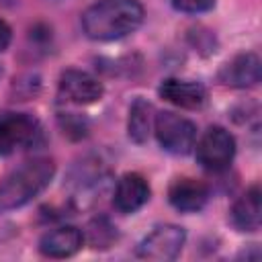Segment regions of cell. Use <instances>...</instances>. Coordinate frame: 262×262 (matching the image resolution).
<instances>
[{
  "instance_id": "cell-1",
  "label": "cell",
  "mask_w": 262,
  "mask_h": 262,
  "mask_svg": "<svg viewBox=\"0 0 262 262\" xmlns=\"http://www.w3.org/2000/svg\"><path fill=\"white\" fill-rule=\"evenodd\" d=\"M143 20L137 0H98L82 14V29L94 41H113L133 33Z\"/></svg>"
},
{
  "instance_id": "cell-2",
  "label": "cell",
  "mask_w": 262,
  "mask_h": 262,
  "mask_svg": "<svg viewBox=\"0 0 262 262\" xmlns=\"http://www.w3.org/2000/svg\"><path fill=\"white\" fill-rule=\"evenodd\" d=\"M55 174V164L49 158H35L10 172L0 182V213L18 209L41 194Z\"/></svg>"
},
{
  "instance_id": "cell-3",
  "label": "cell",
  "mask_w": 262,
  "mask_h": 262,
  "mask_svg": "<svg viewBox=\"0 0 262 262\" xmlns=\"http://www.w3.org/2000/svg\"><path fill=\"white\" fill-rule=\"evenodd\" d=\"M154 131L160 145L176 156H184L194 147L196 141V127L192 121L172 113L162 111L154 117Z\"/></svg>"
},
{
  "instance_id": "cell-4",
  "label": "cell",
  "mask_w": 262,
  "mask_h": 262,
  "mask_svg": "<svg viewBox=\"0 0 262 262\" xmlns=\"http://www.w3.org/2000/svg\"><path fill=\"white\" fill-rule=\"evenodd\" d=\"M41 135L39 121L27 113H0V156H10L25 149Z\"/></svg>"
},
{
  "instance_id": "cell-5",
  "label": "cell",
  "mask_w": 262,
  "mask_h": 262,
  "mask_svg": "<svg viewBox=\"0 0 262 262\" xmlns=\"http://www.w3.org/2000/svg\"><path fill=\"white\" fill-rule=\"evenodd\" d=\"M235 156V139L223 127H209L196 143V160L211 172L225 170Z\"/></svg>"
},
{
  "instance_id": "cell-6",
  "label": "cell",
  "mask_w": 262,
  "mask_h": 262,
  "mask_svg": "<svg viewBox=\"0 0 262 262\" xmlns=\"http://www.w3.org/2000/svg\"><path fill=\"white\" fill-rule=\"evenodd\" d=\"M184 239H186V231L180 225L164 223L154 227V231H149L141 239L137 254L139 258H145V260H164V262L174 260L180 254Z\"/></svg>"
},
{
  "instance_id": "cell-7",
  "label": "cell",
  "mask_w": 262,
  "mask_h": 262,
  "mask_svg": "<svg viewBox=\"0 0 262 262\" xmlns=\"http://www.w3.org/2000/svg\"><path fill=\"white\" fill-rule=\"evenodd\" d=\"M57 92L68 102H74V104H92V102L100 100L104 88L88 72H82V70H66L59 76Z\"/></svg>"
},
{
  "instance_id": "cell-8",
  "label": "cell",
  "mask_w": 262,
  "mask_h": 262,
  "mask_svg": "<svg viewBox=\"0 0 262 262\" xmlns=\"http://www.w3.org/2000/svg\"><path fill=\"white\" fill-rule=\"evenodd\" d=\"M147 199H149V184L137 172L123 174L113 192V205L119 213H135L147 203Z\"/></svg>"
},
{
  "instance_id": "cell-9",
  "label": "cell",
  "mask_w": 262,
  "mask_h": 262,
  "mask_svg": "<svg viewBox=\"0 0 262 262\" xmlns=\"http://www.w3.org/2000/svg\"><path fill=\"white\" fill-rule=\"evenodd\" d=\"M168 201L182 213H196L209 201V186L196 178H176L168 188Z\"/></svg>"
},
{
  "instance_id": "cell-10",
  "label": "cell",
  "mask_w": 262,
  "mask_h": 262,
  "mask_svg": "<svg viewBox=\"0 0 262 262\" xmlns=\"http://www.w3.org/2000/svg\"><path fill=\"white\" fill-rule=\"evenodd\" d=\"M219 82L229 88H248L260 82V57L252 51L235 55L219 72Z\"/></svg>"
},
{
  "instance_id": "cell-11",
  "label": "cell",
  "mask_w": 262,
  "mask_h": 262,
  "mask_svg": "<svg viewBox=\"0 0 262 262\" xmlns=\"http://www.w3.org/2000/svg\"><path fill=\"white\" fill-rule=\"evenodd\" d=\"M82 244H84V235L78 227L61 225L47 231L41 237L39 250L47 258H68V256H74L82 248Z\"/></svg>"
},
{
  "instance_id": "cell-12",
  "label": "cell",
  "mask_w": 262,
  "mask_h": 262,
  "mask_svg": "<svg viewBox=\"0 0 262 262\" xmlns=\"http://www.w3.org/2000/svg\"><path fill=\"white\" fill-rule=\"evenodd\" d=\"M160 96L180 108H201L207 100V90L201 82L168 78L160 86Z\"/></svg>"
},
{
  "instance_id": "cell-13",
  "label": "cell",
  "mask_w": 262,
  "mask_h": 262,
  "mask_svg": "<svg viewBox=\"0 0 262 262\" xmlns=\"http://www.w3.org/2000/svg\"><path fill=\"white\" fill-rule=\"evenodd\" d=\"M229 219L233 227L239 231H256L260 227V188L258 186L248 188L246 194H242L233 203L229 211Z\"/></svg>"
},
{
  "instance_id": "cell-14",
  "label": "cell",
  "mask_w": 262,
  "mask_h": 262,
  "mask_svg": "<svg viewBox=\"0 0 262 262\" xmlns=\"http://www.w3.org/2000/svg\"><path fill=\"white\" fill-rule=\"evenodd\" d=\"M154 125V106L145 98H135L129 108L127 131L135 143H145Z\"/></svg>"
},
{
  "instance_id": "cell-15",
  "label": "cell",
  "mask_w": 262,
  "mask_h": 262,
  "mask_svg": "<svg viewBox=\"0 0 262 262\" xmlns=\"http://www.w3.org/2000/svg\"><path fill=\"white\" fill-rule=\"evenodd\" d=\"M88 244L96 250H106L117 239V229L106 217H96L88 223Z\"/></svg>"
},
{
  "instance_id": "cell-16",
  "label": "cell",
  "mask_w": 262,
  "mask_h": 262,
  "mask_svg": "<svg viewBox=\"0 0 262 262\" xmlns=\"http://www.w3.org/2000/svg\"><path fill=\"white\" fill-rule=\"evenodd\" d=\"M59 125L63 129V133L72 139H82L88 135V123L86 119L78 117L76 113H63L59 115Z\"/></svg>"
},
{
  "instance_id": "cell-17",
  "label": "cell",
  "mask_w": 262,
  "mask_h": 262,
  "mask_svg": "<svg viewBox=\"0 0 262 262\" xmlns=\"http://www.w3.org/2000/svg\"><path fill=\"white\" fill-rule=\"evenodd\" d=\"M172 4H174L176 10L196 14V12L211 10V8L215 6V0H172Z\"/></svg>"
},
{
  "instance_id": "cell-18",
  "label": "cell",
  "mask_w": 262,
  "mask_h": 262,
  "mask_svg": "<svg viewBox=\"0 0 262 262\" xmlns=\"http://www.w3.org/2000/svg\"><path fill=\"white\" fill-rule=\"evenodd\" d=\"M10 39H12V31H10V27L0 18V53L10 45Z\"/></svg>"
},
{
  "instance_id": "cell-19",
  "label": "cell",
  "mask_w": 262,
  "mask_h": 262,
  "mask_svg": "<svg viewBox=\"0 0 262 262\" xmlns=\"http://www.w3.org/2000/svg\"><path fill=\"white\" fill-rule=\"evenodd\" d=\"M0 78H2V68H0Z\"/></svg>"
}]
</instances>
